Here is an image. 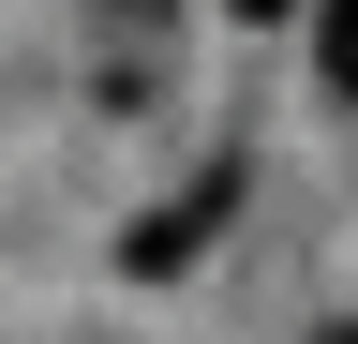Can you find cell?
Returning <instances> with one entry per match:
<instances>
[{"label": "cell", "mask_w": 358, "mask_h": 344, "mask_svg": "<svg viewBox=\"0 0 358 344\" xmlns=\"http://www.w3.org/2000/svg\"><path fill=\"white\" fill-rule=\"evenodd\" d=\"M224 15H239V30H268V15H299V0H224Z\"/></svg>", "instance_id": "3957f363"}, {"label": "cell", "mask_w": 358, "mask_h": 344, "mask_svg": "<svg viewBox=\"0 0 358 344\" xmlns=\"http://www.w3.org/2000/svg\"><path fill=\"white\" fill-rule=\"evenodd\" d=\"M329 344H358V329H329Z\"/></svg>", "instance_id": "277c9868"}, {"label": "cell", "mask_w": 358, "mask_h": 344, "mask_svg": "<svg viewBox=\"0 0 358 344\" xmlns=\"http://www.w3.org/2000/svg\"><path fill=\"white\" fill-rule=\"evenodd\" d=\"M313 60H329V90L358 105V0H329V15H313Z\"/></svg>", "instance_id": "7a4b0ae2"}, {"label": "cell", "mask_w": 358, "mask_h": 344, "mask_svg": "<svg viewBox=\"0 0 358 344\" xmlns=\"http://www.w3.org/2000/svg\"><path fill=\"white\" fill-rule=\"evenodd\" d=\"M224 209H239V150H224V165H209L194 195H164V209H150V225H134L120 254H134V270L164 284V270H194V254H209V225H224Z\"/></svg>", "instance_id": "6da1fadb"}]
</instances>
